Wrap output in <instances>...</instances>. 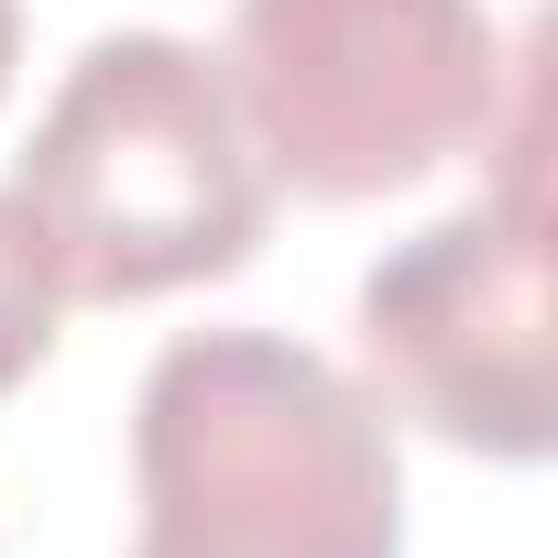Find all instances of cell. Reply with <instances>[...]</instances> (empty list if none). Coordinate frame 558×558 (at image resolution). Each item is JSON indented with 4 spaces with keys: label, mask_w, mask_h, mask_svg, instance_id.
<instances>
[{
    "label": "cell",
    "mask_w": 558,
    "mask_h": 558,
    "mask_svg": "<svg viewBox=\"0 0 558 558\" xmlns=\"http://www.w3.org/2000/svg\"><path fill=\"white\" fill-rule=\"evenodd\" d=\"M219 77L274 186L373 208L504 121L514 56L482 0H230Z\"/></svg>",
    "instance_id": "3957f363"
},
{
    "label": "cell",
    "mask_w": 558,
    "mask_h": 558,
    "mask_svg": "<svg viewBox=\"0 0 558 558\" xmlns=\"http://www.w3.org/2000/svg\"><path fill=\"white\" fill-rule=\"evenodd\" d=\"M56 318H66V286L45 263V230H34V208L12 186H0V395L56 362Z\"/></svg>",
    "instance_id": "5b68a950"
},
{
    "label": "cell",
    "mask_w": 558,
    "mask_h": 558,
    "mask_svg": "<svg viewBox=\"0 0 558 558\" xmlns=\"http://www.w3.org/2000/svg\"><path fill=\"white\" fill-rule=\"evenodd\" d=\"M493 143V186L449 219H427L416 241H395L362 296V395L471 460H547L558 449V340H547V208H536V88L514 56L504 121Z\"/></svg>",
    "instance_id": "277c9868"
},
{
    "label": "cell",
    "mask_w": 558,
    "mask_h": 558,
    "mask_svg": "<svg viewBox=\"0 0 558 558\" xmlns=\"http://www.w3.org/2000/svg\"><path fill=\"white\" fill-rule=\"evenodd\" d=\"M12 197L45 230L56 286L88 307L219 286L274 219V175L230 110V77L186 34H99L56 77Z\"/></svg>",
    "instance_id": "7a4b0ae2"
},
{
    "label": "cell",
    "mask_w": 558,
    "mask_h": 558,
    "mask_svg": "<svg viewBox=\"0 0 558 558\" xmlns=\"http://www.w3.org/2000/svg\"><path fill=\"white\" fill-rule=\"evenodd\" d=\"M12 66H23V0H0V99H12Z\"/></svg>",
    "instance_id": "8992f818"
},
{
    "label": "cell",
    "mask_w": 558,
    "mask_h": 558,
    "mask_svg": "<svg viewBox=\"0 0 558 558\" xmlns=\"http://www.w3.org/2000/svg\"><path fill=\"white\" fill-rule=\"evenodd\" d=\"M132 558H405L395 416L286 329H186L132 395Z\"/></svg>",
    "instance_id": "6da1fadb"
}]
</instances>
